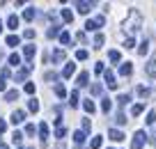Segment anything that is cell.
<instances>
[{
    "mask_svg": "<svg viewBox=\"0 0 156 149\" xmlns=\"http://www.w3.org/2000/svg\"><path fill=\"white\" fill-rule=\"evenodd\" d=\"M62 60H64V51H55L53 53V62L58 64V62H62Z\"/></svg>",
    "mask_w": 156,
    "mask_h": 149,
    "instance_id": "1f68e13d",
    "label": "cell"
},
{
    "mask_svg": "<svg viewBox=\"0 0 156 149\" xmlns=\"http://www.w3.org/2000/svg\"><path fill=\"white\" fill-rule=\"evenodd\" d=\"M124 46H126V48H136V39H133V37H129L126 41H124Z\"/></svg>",
    "mask_w": 156,
    "mask_h": 149,
    "instance_id": "7bdbcfd3",
    "label": "cell"
},
{
    "mask_svg": "<svg viewBox=\"0 0 156 149\" xmlns=\"http://www.w3.org/2000/svg\"><path fill=\"white\" fill-rule=\"evenodd\" d=\"M147 51H149V41H147V39H142V44L138 46V53H140V55H147Z\"/></svg>",
    "mask_w": 156,
    "mask_h": 149,
    "instance_id": "44dd1931",
    "label": "cell"
},
{
    "mask_svg": "<svg viewBox=\"0 0 156 149\" xmlns=\"http://www.w3.org/2000/svg\"><path fill=\"white\" fill-rule=\"evenodd\" d=\"M140 21H142L140 14H138L136 9H131V12H129V16H126V21L122 23V28L126 30V32H136V30L140 28Z\"/></svg>",
    "mask_w": 156,
    "mask_h": 149,
    "instance_id": "6da1fadb",
    "label": "cell"
},
{
    "mask_svg": "<svg viewBox=\"0 0 156 149\" xmlns=\"http://www.w3.org/2000/svg\"><path fill=\"white\" fill-rule=\"evenodd\" d=\"M19 62H21V55H19V53H12V55H9V64H14V67H16Z\"/></svg>",
    "mask_w": 156,
    "mask_h": 149,
    "instance_id": "74e56055",
    "label": "cell"
},
{
    "mask_svg": "<svg viewBox=\"0 0 156 149\" xmlns=\"http://www.w3.org/2000/svg\"><path fill=\"white\" fill-rule=\"evenodd\" d=\"M21 122H25V112L23 110H14L12 112V124H21Z\"/></svg>",
    "mask_w": 156,
    "mask_h": 149,
    "instance_id": "8992f818",
    "label": "cell"
},
{
    "mask_svg": "<svg viewBox=\"0 0 156 149\" xmlns=\"http://www.w3.org/2000/svg\"><path fill=\"white\" fill-rule=\"evenodd\" d=\"M110 149H112V147H110Z\"/></svg>",
    "mask_w": 156,
    "mask_h": 149,
    "instance_id": "94428289",
    "label": "cell"
},
{
    "mask_svg": "<svg viewBox=\"0 0 156 149\" xmlns=\"http://www.w3.org/2000/svg\"><path fill=\"white\" fill-rule=\"evenodd\" d=\"M64 135H67V129H64L62 124H60V126H55V138H60V140H62Z\"/></svg>",
    "mask_w": 156,
    "mask_h": 149,
    "instance_id": "484cf974",
    "label": "cell"
},
{
    "mask_svg": "<svg viewBox=\"0 0 156 149\" xmlns=\"http://www.w3.org/2000/svg\"><path fill=\"white\" fill-rule=\"evenodd\" d=\"M34 37V30H25V39H32Z\"/></svg>",
    "mask_w": 156,
    "mask_h": 149,
    "instance_id": "11a10c76",
    "label": "cell"
},
{
    "mask_svg": "<svg viewBox=\"0 0 156 149\" xmlns=\"http://www.w3.org/2000/svg\"><path fill=\"white\" fill-rule=\"evenodd\" d=\"M30 71H32V67L28 64V67H23L21 71H16V76H14V78H16V80L21 83V80H25V78H28V73H30Z\"/></svg>",
    "mask_w": 156,
    "mask_h": 149,
    "instance_id": "52a82bcc",
    "label": "cell"
},
{
    "mask_svg": "<svg viewBox=\"0 0 156 149\" xmlns=\"http://www.w3.org/2000/svg\"><path fill=\"white\" fill-rule=\"evenodd\" d=\"M28 110L30 112H37L39 110V101H37V99H30V101H28Z\"/></svg>",
    "mask_w": 156,
    "mask_h": 149,
    "instance_id": "cb8c5ba5",
    "label": "cell"
},
{
    "mask_svg": "<svg viewBox=\"0 0 156 149\" xmlns=\"http://www.w3.org/2000/svg\"><path fill=\"white\" fill-rule=\"evenodd\" d=\"M34 16H37V12H34V7H28V9L23 12V19H25V21H32Z\"/></svg>",
    "mask_w": 156,
    "mask_h": 149,
    "instance_id": "d6986e66",
    "label": "cell"
},
{
    "mask_svg": "<svg viewBox=\"0 0 156 149\" xmlns=\"http://www.w3.org/2000/svg\"><path fill=\"white\" fill-rule=\"evenodd\" d=\"M7 90V83H5V78H0V92H5Z\"/></svg>",
    "mask_w": 156,
    "mask_h": 149,
    "instance_id": "816d5d0a",
    "label": "cell"
},
{
    "mask_svg": "<svg viewBox=\"0 0 156 149\" xmlns=\"http://www.w3.org/2000/svg\"><path fill=\"white\" fill-rule=\"evenodd\" d=\"M0 149H7V144H5V142H0Z\"/></svg>",
    "mask_w": 156,
    "mask_h": 149,
    "instance_id": "9f6ffc18",
    "label": "cell"
},
{
    "mask_svg": "<svg viewBox=\"0 0 156 149\" xmlns=\"http://www.w3.org/2000/svg\"><path fill=\"white\" fill-rule=\"evenodd\" d=\"M129 101H131V96H129V94H119V96H117V103H119V106H126Z\"/></svg>",
    "mask_w": 156,
    "mask_h": 149,
    "instance_id": "f1b7e54d",
    "label": "cell"
},
{
    "mask_svg": "<svg viewBox=\"0 0 156 149\" xmlns=\"http://www.w3.org/2000/svg\"><path fill=\"white\" fill-rule=\"evenodd\" d=\"M25 92H28V94H34V83H25Z\"/></svg>",
    "mask_w": 156,
    "mask_h": 149,
    "instance_id": "bcb514c9",
    "label": "cell"
},
{
    "mask_svg": "<svg viewBox=\"0 0 156 149\" xmlns=\"http://www.w3.org/2000/svg\"><path fill=\"white\" fill-rule=\"evenodd\" d=\"M0 78H9V69H7V67L0 71Z\"/></svg>",
    "mask_w": 156,
    "mask_h": 149,
    "instance_id": "f907efd6",
    "label": "cell"
},
{
    "mask_svg": "<svg viewBox=\"0 0 156 149\" xmlns=\"http://www.w3.org/2000/svg\"><path fill=\"white\" fill-rule=\"evenodd\" d=\"M58 149H64V144H62V142H60V144H58Z\"/></svg>",
    "mask_w": 156,
    "mask_h": 149,
    "instance_id": "6f0895ef",
    "label": "cell"
},
{
    "mask_svg": "<svg viewBox=\"0 0 156 149\" xmlns=\"http://www.w3.org/2000/svg\"><path fill=\"white\" fill-rule=\"evenodd\" d=\"M110 106H112V99L103 96V99H101V110H103V112H108V110H110Z\"/></svg>",
    "mask_w": 156,
    "mask_h": 149,
    "instance_id": "ac0fdd59",
    "label": "cell"
},
{
    "mask_svg": "<svg viewBox=\"0 0 156 149\" xmlns=\"http://www.w3.org/2000/svg\"><path fill=\"white\" fill-rule=\"evenodd\" d=\"M23 55H25V60H32L34 58V46H32V44H28V46L23 48Z\"/></svg>",
    "mask_w": 156,
    "mask_h": 149,
    "instance_id": "7c38bea8",
    "label": "cell"
},
{
    "mask_svg": "<svg viewBox=\"0 0 156 149\" xmlns=\"http://www.w3.org/2000/svg\"><path fill=\"white\" fill-rule=\"evenodd\" d=\"M90 129H92V124H90V119L85 117V119H83V133H87Z\"/></svg>",
    "mask_w": 156,
    "mask_h": 149,
    "instance_id": "f6af8a7d",
    "label": "cell"
},
{
    "mask_svg": "<svg viewBox=\"0 0 156 149\" xmlns=\"http://www.w3.org/2000/svg\"><path fill=\"white\" fill-rule=\"evenodd\" d=\"M108 58H110V62H119V60H122V53H119V51H110V53H108Z\"/></svg>",
    "mask_w": 156,
    "mask_h": 149,
    "instance_id": "7402d4cb",
    "label": "cell"
},
{
    "mask_svg": "<svg viewBox=\"0 0 156 149\" xmlns=\"http://www.w3.org/2000/svg\"><path fill=\"white\" fill-rule=\"evenodd\" d=\"M60 14H62V21H64V23H71V21H73V14H71V9H62Z\"/></svg>",
    "mask_w": 156,
    "mask_h": 149,
    "instance_id": "ffe728a7",
    "label": "cell"
},
{
    "mask_svg": "<svg viewBox=\"0 0 156 149\" xmlns=\"http://www.w3.org/2000/svg\"><path fill=\"white\" fill-rule=\"evenodd\" d=\"M108 138H110L112 142H122L124 133H122V131H117V129H110V131H108Z\"/></svg>",
    "mask_w": 156,
    "mask_h": 149,
    "instance_id": "3957f363",
    "label": "cell"
},
{
    "mask_svg": "<svg viewBox=\"0 0 156 149\" xmlns=\"http://www.w3.org/2000/svg\"><path fill=\"white\" fill-rule=\"evenodd\" d=\"M142 110H145V106H142V103H136V106H131V115H133V117L140 115Z\"/></svg>",
    "mask_w": 156,
    "mask_h": 149,
    "instance_id": "83f0119b",
    "label": "cell"
},
{
    "mask_svg": "<svg viewBox=\"0 0 156 149\" xmlns=\"http://www.w3.org/2000/svg\"><path fill=\"white\" fill-rule=\"evenodd\" d=\"M7 131V124H5V119H0V133H5Z\"/></svg>",
    "mask_w": 156,
    "mask_h": 149,
    "instance_id": "f5cc1de1",
    "label": "cell"
},
{
    "mask_svg": "<svg viewBox=\"0 0 156 149\" xmlns=\"http://www.w3.org/2000/svg\"><path fill=\"white\" fill-rule=\"evenodd\" d=\"M76 149H85V147H80V144H76Z\"/></svg>",
    "mask_w": 156,
    "mask_h": 149,
    "instance_id": "680465c9",
    "label": "cell"
},
{
    "mask_svg": "<svg viewBox=\"0 0 156 149\" xmlns=\"http://www.w3.org/2000/svg\"><path fill=\"white\" fill-rule=\"evenodd\" d=\"M85 30H87V32H94V30H99V23L97 21H87V23H85Z\"/></svg>",
    "mask_w": 156,
    "mask_h": 149,
    "instance_id": "4316f807",
    "label": "cell"
},
{
    "mask_svg": "<svg viewBox=\"0 0 156 149\" xmlns=\"http://www.w3.org/2000/svg\"><path fill=\"white\" fill-rule=\"evenodd\" d=\"M76 60H87V51L78 48V51H76Z\"/></svg>",
    "mask_w": 156,
    "mask_h": 149,
    "instance_id": "f35d334b",
    "label": "cell"
},
{
    "mask_svg": "<svg viewBox=\"0 0 156 149\" xmlns=\"http://www.w3.org/2000/svg\"><path fill=\"white\" fill-rule=\"evenodd\" d=\"M94 73H97V76H99V73H106V67H103V62H97V64H94Z\"/></svg>",
    "mask_w": 156,
    "mask_h": 149,
    "instance_id": "8d00e7d4",
    "label": "cell"
},
{
    "mask_svg": "<svg viewBox=\"0 0 156 149\" xmlns=\"http://www.w3.org/2000/svg\"><path fill=\"white\" fill-rule=\"evenodd\" d=\"M101 144H103V138H101V135H97V138H92V142H90V147H92V149H99V147H101Z\"/></svg>",
    "mask_w": 156,
    "mask_h": 149,
    "instance_id": "d4e9b609",
    "label": "cell"
},
{
    "mask_svg": "<svg viewBox=\"0 0 156 149\" xmlns=\"http://www.w3.org/2000/svg\"><path fill=\"white\" fill-rule=\"evenodd\" d=\"M55 94H58L60 99H64V96H67V90H64V85H58V87H55Z\"/></svg>",
    "mask_w": 156,
    "mask_h": 149,
    "instance_id": "d590c367",
    "label": "cell"
},
{
    "mask_svg": "<svg viewBox=\"0 0 156 149\" xmlns=\"http://www.w3.org/2000/svg\"><path fill=\"white\" fill-rule=\"evenodd\" d=\"M60 41H62V44H69V41H71L69 32H60Z\"/></svg>",
    "mask_w": 156,
    "mask_h": 149,
    "instance_id": "b9f144b4",
    "label": "cell"
},
{
    "mask_svg": "<svg viewBox=\"0 0 156 149\" xmlns=\"http://www.w3.org/2000/svg\"><path fill=\"white\" fill-rule=\"evenodd\" d=\"M12 140H14V142L19 144L21 140H23V133H21V131H14V135H12Z\"/></svg>",
    "mask_w": 156,
    "mask_h": 149,
    "instance_id": "60d3db41",
    "label": "cell"
},
{
    "mask_svg": "<svg viewBox=\"0 0 156 149\" xmlns=\"http://www.w3.org/2000/svg\"><path fill=\"white\" fill-rule=\"evenodd\" d=\"M138 96H140V99H147V96H149V90H147V87H138Z\"/></svg>",
    "mask_w": 156,
    "mask_h": 149,
    "instance_id": "e575fe53",
    "label": "cell"
},
{
    "mask_svg": "<svg viewBox=\"0 0 156 149\" xmlns=\"http://www.w3.org/2000/svg\"><path fill=\"white\" fill-rule=\"evenodd\" d=\"M87 80H90V73L87 71H80V73H78V78H76V85L78 87H85V85H87Z\"/></svg>",
    "mask_w": 156,
    "mask_h": 149,
    "instance_id": "5b68a950",
    "label": "cell"
},
{
    "mask_svg": "<svg viewBox=\"0 0 156 149\" xmlns=\"http://www.w3.org/2000/svg\"><path fill=\"white\" fill-rule=\"evenodd\" d=\"M44 78H46V80H55V78H58V73H55V71H46Z\"/></svg>",
    "mask_w": 156,
    "mask_h": 149,
    "instance_id": "ee69618b",
    "label": "cell"
},
{
    "mask_svg": "<svg viewBox=\"0 0 156 149\" xmlns=\"http://www.w3.org/2000/svg\"><path fill=\"white\" fill-rule=\"evenodd\" d=\"M69 103H71V108L78 106V90H73L71 94H69Z\"/></svg>",
    "mask_w": 156,
    "mask_h": 149,
    "instance_id": "603a6c76",
    "label": "cell"
},
{
    "mask_svg": "<svg viewBox=\"0 0 156 149\" xmlns=\"http://www.w3.org/2000/svg\"><path fill=\"white\" fill-rule=\"evenodd\" d=\"M73 142L83 147V142H85V133H83V131H76V133H73Z\"/></svg>",
    "mask_w": 156,
    "mask_h": 149,
    "instance_id": "9a60e30c",
    "label": "cell"
},
{
    "mask_svg": "<svg viewBox=\"0 0 156 149\" xmlns=\"http://www.w3.org/2000/svg\"><path fill=\"white\" fill-rule=\"evenodd\" d=\"M94 21H97V23H99V28H101V25L106 23V19H103V16H97V19H94Z\"/></svg>",
    "mask_w": 156,
    "mask_h": 149,
    "instance_id": "db71d44e",
    "label": "cell"
},
{
    "mask_svg": "<svg viewBox=\"0 0 156 149\" xmlns=\"http://www.w3.org/2000/svg\"><path fill=\"white\" fill-rule=\"evenodd\" d=\"M131 71H133L131 62H124L122 67H119V76H131Z\"/></svg>",
    "mask_w": 156,
    "mask_h": 149,
    "instance_id": "30bf717a",
    "label": "cell"
},
{
    "mask_svg": "<svg viewBox=\"0 0 156 149\" xmlns=\"http://www.w3.org/2000/svg\"><path fill=\"white\" fill-rule=\"evenodd\" d=\"M115 119H117V124H119V126H124V124H126V122H129L126 117L122 115V112H117V117H115Z\"/></svg>",
    "mask_w": 156,
    "mask_h": 149,
    "instance_id": "ab89813d",
    "label": "cell"
},
{
    "mask_svg": "<svg viewBox=\"0 0 156 149\" xmlns=\"http://www.w3.org/2000/svg\"><path fill=\"white\" fill-rule=\"evenodd\" d=\"M0 32H2V21H0Z\"/></svg>",
    "mask_w": 156,
    "mask_h": 149,
    "instance_id": "91938a15",
    "label": "cell"
},
{
    "mask_svg": "<svg viewBox=\"0 0 156 149\" xmlns=\"http://www.w3.org/2000/svg\"><path fill=\"white\" fill-rule=\"evenodd\" d=\"M101 92H103V87H101V85H92V94H94V96L101 94Z\"/></svg>",
    "mask_w": 156,
    "mask_h": 149,
    "instance_id": "7dc6e473",
    "label": "cell"
},
{
    "mask_svg": "<svg viewBox=\"0 0 156 149\" xmlns=\"http://www.w3.org/2000/svg\"><path fill=\"white\" fill-rule=\"evenodd\" d=\"M106 85L110 87V90H115V87H117V83H115V73H112V71H106Z\"/></svg>",
    "mask_w": 156,
    "mask_h": 149,
    "instance_id": "9c48e42d",
    "label": "cell"
},
{
    "mask_svg": "<svg viewBox=\"0 0 156 149\" xmlns=\"http://www.w3.org/2000/svg\"><path fill=\"white\" fill-rule=\"evenodd\" d=\"M19 99V90H9L5 92V101H16Z\"/></svg>",
    "mask_w": 156,
    "mask_h": 149,
    "instance_id": "2e32d148",
    "label": "cell"
},
{
    "mask_svg": "<svg viewBox=\"0 0 156 149\" xmlns=\"http://www.w3.org/2000/svg\"><path fill=\"white\" fill-rule=\"evenodd\" d=\"M145 142H147V135H145V131H136L131 149H142V144H145Z\"/></svg>",
    "mask_w": 156,
    "mask_h": 149,
    "instance_id": "7a4b0ae2",
    "label": "cell"
},
{
    "mask_svg": "<svg viewBox=\"0 0 156 149\" xmlns=\"http://www.w3.org/2000/svg\"><path fill=\"white\" fill-rule=\"evenodd\" d=\"M34 131H37V129H34V124H28V126H25V133H28V135H34Z\"/></svg>",
    "mask_w": 156,
    "mask_h": 149,
    "instance_id": "c3c4849f",
    "label": "cell"
},
{
    "mask_svg": "<svg viewBox=\"0 0 156 149\" xmlns=\"http://www.w3.org/2000/svg\"><path fill=\"white\" fill-rule=\"evenodd\" d=\"M76 39H78V41H80V44H85V41H87V39H85V34H83V32H78V34H76Z\"/></svg>",
    "mask_w": 156,
    "mask_h": 149,
    "instance_id": "681fc988",
    "label": "cell"
},
{
    "mask_svg": "<svg viewBox=\"0 0 156 149\" xmlns=\"http://www.w3.org/2000/svg\"><path fill=\"white\" fill-rule=\"evenodd\" d=\"M73 71H76V64H71V62H69L67 67L62 69V78H69V76H73Z\"/></svg>",
    "mask_w": 156,
    "mask_h": 149,
    "instance_id": "8fae6325",
    "label": "cell"
},
{
    "mask_svg": "<svg viewBox=\"0 0 156 149\" xmlns=\"http://www.w3.org/2000/svg\"><path fill=\"white\" fill-rule=\"evenodd\" d=\"M103 41H106V37H103V34H97V37H94V48H101Z\"/></svg>",
    "mask_w": 156,
    "mask_h": 149,
    "instance_id": "4dcf8cb0",
    "label": "cell"
},
{
    "mask_svg": "<svg viewBox=\"0 0 156 149\" xmlns=\"http://www.w3.org/2000/svg\"><path fill=\"white\" fill-rule=\"evenodd\" d=\"M147 76H156V58L154 60H149V64H147Z\"/></svg>",
    "mask_w": 156,
    "mask_h": 149,
    "instance_id": "4fadbf2b",
    "label": "cell"
},
{
    "mask_svg": "<svg viewBox=\"0 0 156 149\" xmlns=\"http://www.w3.org/2000/svg\"><path fill=\"white\" fill-rule=\"evenodd\" d=\"M92 7H94V2H76V9L80 12V14H87Z\"/></svg>",
    "mask_w": 156,
    "mask_h": 149,
    "instance_id": "ba28073f",
    "label": "cell"
},
{
    "mask_svg": "<svg viewBox=\"0 0 156 149\" xmlns=\"http://www.w3.org/2000/svg\"><path fill=\"white\" fill-rule=\"evenodd\" d=\"M39 140L44 144H46V140H48V124H44V122L39 124Z\"/></svg>",
    "mask_w": 156,
    "mask_h": 149,
    "instance_id": "277c9868",
    "label": "cell"
},
{
    "mask_svg": "<svg viewBox=\"0 0 156 149\" xmlns=\"http://www.w3.org/2000/svg\"><path fill=\"white\" fill-rule=\"evenodd\" d=\"M145 122H147L149 126L154 124V122H156V110H149V112H147V119H145Z\"/></svg>",
    "mask_w": 156,
    "mask_h": 149,
    "instance_id": "d6a6232c",
    "label": "cell"
},
{
    "mask_svg": "<svg viewBox=\"0 0 156 149\" xmlns=\"http://www.w3.org/2000/svg\"><path fill=\"white\" fill-rule=\"evenodd\" d=\"M7 25H9V30H16V28H19V16L12 14L9 19H7Z\"/></svg>",
    "mask_w": 156,
    "mask_h": 149,
    "instance_id": "e0dca14e",
    "label": "cell"
},
{
    "mask_svg": "<svg viewBox=\"0 0 156 149\" xmlns=\"http://www.w3.org/2000/svg\"><path fill=\"white\" fill-rule=\"evenodd\" d=\"M58 34H60V28H58V25H53V28H51L48 32H46V37H51V39H53V37H58Z\"/></svg>",
    "mask_w": 156,
    "mask_h": 149,
    "instance_id": "836d02e7",
    "label": "cell"
},
{
    "mask_svg": "<svg viewBox=\"0 0 156 149\" xmlns=\"http://www.w3.org/2000/svg\"><path fill=\"white\" fill-rule=\"evenodd\" d=\"M19 41L21 39L16 37V34H9V37H7V46H19Z\"/></svg>",
    "mask_w": 156,
    "mask_h": 149,
    "instance_id": "f546056e",
    "label": "cell"
},
{
    "mask_svg": "<svg viewBox=\"0 0 156 149\" xmlns=\"http://www.w3.org/2000/svg\"><path fill=\"white\" fill-rule=\"evenodd\" d=\"M83 108H85V112H94V110H97V106H94L92 99H85V101H83Z\"/></svg>",
    "mask_w": 156,
    "mask_h": 149,
    "instance_id": "5bb4252c",
    "label": "cell"
}]
</instances>
